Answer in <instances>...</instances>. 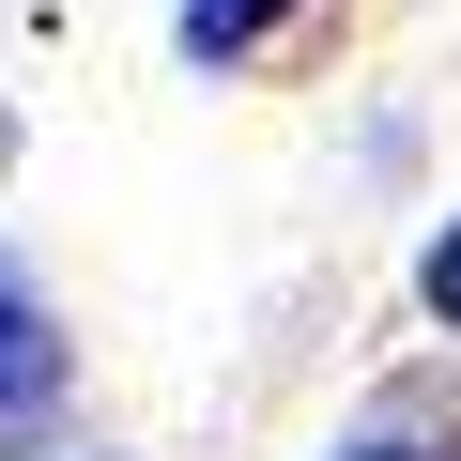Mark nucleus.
<instances>
[{"label": "nucleus", "instance_id": "obj_1", "mask_svg": "<svg viewBox=\"0 0 461 461\" xmlns=\"http://www.w3.org/2000/svg\"><path fill=\"white\" fill-rule=\"evenodd\" d=\"M62 400V323L32 308V277L0 262V415H47Z\"/></svg>", "mask_w": 461, "mask_h": 461}, {"label": "nucleus", "instance_id": "obj_2", "mask_svg": "<svg viewBox=\"0 0 461 461\" xmlns=\"http://www.w3.org/2000/svg\"><path fill=\"white\" fill-rule=\"evenodd\" d=\"M277 16H293V0H185V62H247Z\"/></svg>", "mask_w": 461, "mask_h": 461}, {"label": "nucleus", "instance_id": "obj_3", "mask_svg": "<svg viewBox=\"0 0 461 461\" xmlns=\"http://www.w3.org/2000/svg\"><path fill=\"white\" fill-rule=\"evenodd\" d=\"M415 293H430V323H461V215L430 230V262H415Z\"/></svg>", "mask_w": 461, "mask_h": 461}, {"label": "nucleus", "instance_id": "obj_4", "mask_svg": "<svg viewBox=\"0 0 461 461\" xmlns=\"http://www.w3.org/2000/svg\"><path fill=\"white\" fill-rule=\"evenodd\" d=\"M339 461H430V446H339Z\"/></svg>", "mask_w": 461, "mask_h": 461}]
</instances>
